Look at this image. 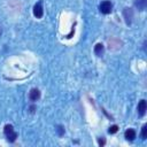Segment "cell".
I'll use <instances>...</instances> for the list:
<instances>
[{"instance_id": "7", "label": "cell", "mask_w": 147, "mask_h": 147, "mask_svg": "<svg viewBox=\"0 0 147 147\" xmlns=\"http://www.w3.org/2000/svg\"><path fill=\"white\" fill-rule=\"evenodd\" d=\"M124 137H125L126 140L132 141V140H134V138H136V131H134L133 129H127V130L125 131V133H124Z\"/></svg>"}, {"instance_id": "3", "label": "cell", "mask_w": 147, "mask_h": 147, "mask_svg": "<svg viewBox=\"0 0 147 147\" xmlns=\"http://www.w3.org/2000/svg\"><path fill=\"white\" fill-rule=\"evenodd\" d=\"M44 14V9H42V5H41V1H39L38 3L34 5L33 7V15L37 17V18H40Z\"/></svg>"}, {"instance_id": "4", "label": "cell", "mask_w": 147, "mask_h": 147, "mask_svg": "<svg viewBox=\"0 0 147 147\" xmlns=\"http://www.w3.org/2000/svg\"><path fill=\"white\" fill-rule=\"evenodd\" d=\"M123 15L125 17L126 24H131V21L133 18V11H132V9L131 8H125L124 11H123Z\"/></svg>"}, {"instance_id": "11", "label": "cell", "mask_w": 147, "mask_h": 147, "mask_svg": "<svg viewBox=\"0 0 147 147\" xmlns=\"http://www.w3.org/2000/svg\"><path fill=\"white\" fill-rule=\"evenodd\" d=\"M146 131H147V125L145 124V125L142 126V129H141V138H142V139H146V137H147Z\"/></svg>"}, {"instance_id": "1", "label": "cell", "mask_w": 147, "mask_h": 147, "mask_svg": "<svg viewBox=\"0 0 147 147\" xmlns=\"http://www.w3.org/2000/svg\"><path fill=\"white\" fill-rule=\"evenodd\" d=\"M3 132H5V136L7 137V140H8L9 142H14V141L16 140V138H17V133L15 132V130H14L13 125L7 124V125L5 126Z\"/></svg>"}, {"instance_id": "5", "label": "cell", "mask_w": 147, "mask_h": 147, "mask_svg": "<svg viewBox=\"0 0 147 147\" xmlns=\"http://www.w3.org/2000/svg\"><path fill=\"white\" fill-rule=\"evenodd\" d=\"M39 98H40V91L38 88H32L29 93V99L31 101H37L39 100Z\"/></svg>"}, {"instance_id": "8", "label": "cell", "mask_w": 147, "mask_h": 147, "mask_svg": "<svg viewBox=\"0 0 147 147\" xmlns=\"http://www.w3.org/2000/svg\"><path fill=\"white\" fill-rule=\"evenodd\" d=\"M105 52V48H103V45L102 44H96L95 47H94V53L96 56H101Z\"/></svg>"}, {"instance_id": "13", "label": "cell", "mask_w": 147, "mask_h": 147, "mask_svg": "<svg viewBox=\"0 0 147 147\" xmlns=\"http://www.w3.org/2000/svg\"><path fill=\"white\" fill-rule=\"evenodd\" d=\"M59 131H60V134H62L63 130H62V126H59Z\"/></svg>"}, {"instance_id": "9", "label": "cell", "mask_w": 147, "mask_h": 147, "mask_svg": "<svg viewBox=\"0 0 147 147\" xmlns=\"http://www.w3.org/2000/svg\"><path fill=\"white\" fill-rule=\"evenodd\" d=\"M134 5L139 10H144L147 6V0H136Z\"/></svg>"}, {"instance_id": "2", "label": "cell", "mask_w": 147, "mask_h": 147, "mask_svg": "<svg viewBox=\"0 0 147 147\" xmlns=\"http://www.w3.org/2000/svg\"><path fill=\"white\" fill-rule=\"evenodd\" d=\"M99 8H100V11H101L102 14H109V13L111 11L113 5H111V2H110V1L105 0V1H102V2L100 3Z\"/></svg>"}, {"instance_id": "14", "label": "cell", "mask_w": 147, "mask_h": 147, "mask_svg": "<svg viewBox=\"0 0 147 147\" xmlns=\"http://www.w3.org/2000/svg\"><path fill=\"white\" fill-rule=\"evenodd\" d=\"M0 34H1V28H0Z\"/></svg>"}, {"instance_id": "6", "label": "cell", "mask_w": 147, "mask_h": 147, "mask_svg": "<svg viewBox=\"0 0 147 147\" xmlns=\"http://www.w3.org/2000/svg\"><path fill=\"white\" fill-rule=\"evenodd\" d=\"M147 109V105H146V100H140V102L138 103V114L140 116H144Z\"/></svg>"}, {"instance_id": "10", "label": "cell", "mask_w": 147, "mask_h": 147, "mask_svg": "<svg viewBox=\"0 0 147 147\" xmlns=\"http://www.w3.org/2000/svg\"><path fill=\"white\" fill-rule=\"evenodd\" d=\"M118 131V126L117 125H111L110 127H109V130H108V132L110 133V134H113V133H116Z\"/></svg>"}, {"instance_id": "12", "label": "cell", "mask_w": 147, "mask_h": 147, "mask_svg": "<svg viewBox=\"0 0 147 147\" xmlns=\"http://www.w3.org/2000/svg\"><path fill=\"white\" fill-rule=\"evenodd\" d=\"M98 142H99V145H100V146H103V145H105V139H99V141H98Z\"/></svg>"}]
</instances>
